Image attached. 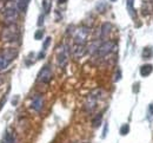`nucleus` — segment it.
<instances>
[{
  "instance_id": "nucleus-1",
  "label": "nucleus",
  "mask_w": 153,
  "mask_h": 143,
  "mask_svg": "<svg viewBox=\"0 0 153 143\" xmlns=\"http://www.w3.org/2000/svg\"><path fill=\"white\" fill-rule=\"evenodd\" d=\"M18 51L16 49H5L0 52V72L6 70L8 65L16 59Z\"/></svg>"
},
{
  "instance_id": "nucleus-2",
  "label": "nucleus",
  "mask_w": 153,
  "mask_h": 143,
  "mask_svg": "<svg viewBox=\"0 0 153 143\" xmlns=\"http://www.w3.org/2000/svg\"><path fill=\"white\" fill-rule=\"evenodd\" d=\"M101 94H102V90H101V89H96V90H93L90 95H87L84 108H85V110H86L88 114H91V112H93V111L96 110L97 104L99 102V100L101 98Z\"/></svg>"
},
{
  "instance_id": "nucleus-3",
  "label": "nucleus",
  "mask_w": 153,
  "mask_h": 143,
  "mask_svg": "<svg viewBox=\"0 0 153 143\" xmlns=\"http://www.w3.org/2000/svg\"><path fill=\"white\" fill-rule=\"evenodd\" d=\"M1 38L4 41H14L19 38V30L16 24L6 25L1 33Z\"/></svg>"
},
{
  "instance_id": "nucleus-4",
  "label": "nucleus",
  "mask_w": 153,
  "mask_h": 143,
  "mask_svg": "<svg viewBox=\"0 0 153 143\" xmlns=\"http://www.w3.org/2000/svg\"><path fill=\"white\" fill-rule=\"evenodd\" d=\"M68 58H70V49L67 47V45L61 44L57 50V59L59 66L65 67L66 64L68 63Z\"/></svg>"
},
{
  "instance_id": "nucleus-5",
  "label": "nucleus",
  "mask_w": 153,
  "mask_h": 143,
  "mask_svg": "<svg viewBox=\"0 0 153 143\" xmlns=\"http://www.w3.org/2000/svg\"><path fill=\"white\" fill-rule=\"evenodd\" d=\"M88 34H90V28L88 27H85V26L78 27L74 31V34H73L74 44L85 45V43L87 41V38H88Z\"/></svg>"
},
{
  "instance_id": "nucleus-6",
  "label": "nucleus",
  "mask_w": 153,
  "mask_h": 143,
  "mask_svg": "<svg viewBox=\"0 0 153 143\" xmlns=\"http://www.w3.org/2000/svg\"><path fill=\"white\" fill-rule=\"evenodd\" d=\"M18 8L17 6H7L4 11V20L6 25H12L18 19Z\"/></svg>"
},
{
  "instance_id": "nucleus-7",
  "label": "nucleus",
  "mask_w": 153,
  "mask_h": 143,
  "mask_svg": "<svg viewBox=\"0 0 153 143\" xmlns=\"http://www.w3.org/2000/svg\"><path fill=\"white\" fill-rule=\"evenodd\" d=\"M115 41L113 40H106L104 41V43H101L100 45H99V47H98V50H97V55L99 56V57H105V56H107V55H110L113 50L115 49Z\"/></svg>"
},
{
  "instance_id": "nucleus-8",
  "label": "nucleus",
  "mask_w": 153,
  "mask_h": 143,
  "mask_svg": "<svg viewBox=\"0 0 153 143\" xmlns=\"http://www.w3.org/2000/svg\"><path fill=\"white\" fill-rule=\"evenodd\" d=\"M52 76H53V73H52V69H51L50 64H46V65L40 70V72L38 73V78H37V81H38L39 83L47 84V83L51 82Z\"/></svg>"
},
{
  "instance_id": "nucleus-9",
  "label": "nucleus",
  "mask_w": 153,
  "mask_h": 143,
  "mask_svg": "<svg viewBox=\"0 0 153 143\" xmlns=\"http://www.w3.org/2000/svg\"><path fill=\"white\" fill-rule=\"evenodd\" d=\"M31 108L34 111H41L44 108V96L42 95H34L32 98V103H31Z\"/></svg>"
},
{
  "instance_id": "nucleus-10",
  "label": "nucleus",
  "mask_w": 153,
  "mask_h": 143,
  "mask_svg": "<svg viewBox=\"0 0 153 143\" xmlns=\"http://www.w3.org/2000/svg\"><path fill=\"white\" fill-rule=\"evenodd\" d=\"M86 47H85V45H80V44H74L73 45V47H72V50H71V52H72V56L74 57V58H81L85 53H86Z\"/></svg>"
},
{
  "instance_id": "nucleus-11",
  "label": "nucleus",
  "mask_w": 153,
  "mask_h": 143,
  "mask_svg": "<svg viewBox=\"0 0 153 143\" xmlns=\"http://www.w3.org/2000/svg\"><path fill=\"white\" fill-rule=\"evenodd\" d=\"M111 24L110 22H105V24H102V26H101V30H100V38L101 39H105L108 34H110V32H111Z\"/></svg>"
},
{
  "instance_id": "nucleus-12",
  "label": "nucleus",
  "mask_w": 153,
  "mask_h": 143,
  "mask_svg": "<svg viewBox=\"0 0 153 143\" xmlns=\"http://www.w3.org/2000/svg\"><path fill=\"white\" fill-rule=\"evenodd\" d=\"M153 71V66L151 64H144L141 67H140V75L143 77H147L152 73Z\"/></svg>"
},
{
  "instance_id": "nucleus-13",
  "label": "nucleus",
  "mask_w": 153,
  "mask_h": 143,
  "mask_svg": "<svg viewBox=\"0 0 153 143\" xmlns=\"http://www.w3.org/2000/svg\"><path fill=\"white\" fill-rule=\"evenodd\" d=\"M30 1L31 0H17L16 1V6H17L18 11L19 12H25L27 6H28V4H30Z\"/></svg>"
},
{
  "instance_id": "nucleus-14",
  "label": "nucleus",
  "mask_w": 153,
  "mask_h": 143,
  "mask_svg": "<svg viewBox=\"0 0 153 143\" xmlns=\"http://www.w3.org/2000/svg\"><path fill=\"white\" fill-rule=\"evenodd\" d=\"M126 6H127V11L130 13V16L134 18L135 17V10H134V0H127L126 2Z\"/></svg>"
},
{
  "instance_id": "nucleus-15",
  "label": "nucleus",
  "mask_w": 153,
  "mask_h": 143,
  "mask_svg": "<svg viewBox=\"0 0 153 143\" xmlns=\"http://www.w3.org/2000/svg\"><path fill=\"white\" fill-rule=\"evenodd\" d=\"M51 7H52V0H42V10L45 14L50 13Z\"/></svg>"
},
{
  "instance_id": "nucleus-16",
  "label": "nucleus",
  "mask_w": 153,
  "mask_h": 143,
  "mask_svg": "<svg viewBox=\"0 0 153 143\" xmlns=\"http://www.w3.org/2000/svg\"><path fill=\"white\" fill-rule=\"evenodd\" d=\"M2 143H16V136L14 134L12 133H6L4 140H2Z\"/></svg>"
},
{
  "instance_id": "nucleus-17",
  "label": "nucleus",
  "mask_w": 153,
  "mask_h": 143,
  "mask_svg": "<svg viewBox=\"0 0 153 143\" xmlns=\"http://www.w3.org/2000/svg\"><path fill=\"white\" fill-rule=\"evenodd\" d=\"M152 55H153V51L151 47H145V49H144V51H143V57H144V59L150 58Z\"/></svg>"
},
{
  "instance_id": "nucleus-18",
  "label": "nucleus",
  "mask_w": 153,
  "mask_h": 143,
  "mask_svg": "<svg viewBox=\"0 0 153 143\" xmlns=\"http://www.w3.org/2000/svg\"><path fill=\"white\" fill-rule=\"evenodd\" d=\"M128 131H130V125H128V124H124V125H121V128H120V134H121L123 136L127 135Z\"/></svg>"
},
{
  "instance_id": "nucleus-19",
  "label": "nucleus",
  "mask_w": 153,
  "mask_h": 143,
  "mask_svg": "<svg viewBox=\"0 0 153 143\" xmlns=\"http://www.w3.org/2000/svg\"><path fill=\"white\" fill-rule=\"evenodd\" d=\"M101 118H102V116H101V114H99V115H97L96 117L93 118V127L97 128V127H99L100 125V123H101Z\"/></svg>"
},
{
  "instance_id": "nucleus-20",
  "label": "nucleus",
  "mask_w": 153,
  "mask_h": 143,
  "mask_svg": "<svg viewBox=\"0 0 153 143\" xmlns=\"http://www.w3.org/2000/svg\"><path fill=\"white\" fill-rule=\"evenodd\" d=\"M50 44H51V37H47L44 41V44H42V51H46Z\"/></svg>"
},
{
  "instance_id": "nucleus-21",
  "label": "nucleus",
  "mask_w": 153,
  "mask_h": 143,
  "mask_svg": "<svg viewBox=\"0 0 153 143\" xmlns=\"http://www.w3.org/2000/svg\"><path fill=\"white\" fill-rule=\"evenodd\" d=\"M42 37H44V31H42V30H38V31L36 32V34H34V39L40 40Z\"/></svg>"
},
{
  "instance_id": "nucleus-22",
  "label": "nucleus",
  "mask_w": 153,
  "mask_h": 143,
  "mask_svg": "<svg viewBox=\"0 0 153 143\" xmlns=\"http://www.w3.org/2000/svg\"><path fill=\"white\" fill-rule=\"evenodd\" d=\"M120 76H121V72H120V70H118V75H115L114 82H118V81H119V79H120V78H121V77H120Z\"/></svg>"
},
{
  "instance_id": "nucleus-23",
  "label": "nucleus",
  "mask_w": 153,
  "mask_h": 143,
  "mask_svg": "<svg viewBox=\"0 0 153 143\" xmlns=\"http://www.w3.org/2000/svg\"><path fill=\"white\" fill-rule=\"evenodd\" d=\"M42 19H44V16H40V17H39V21H38L39 26H41V25H42V22H44V20H42Z\"/></svg>"
},
{
  "instance_id": "nucleus-24",
  "label": "nucleus",
  "mask_w": 153,
  "mask_h": 143,
  "mask_svg": "<svg viewBox=\"0 0 153 143\" xmlns=\"http://www.w3.org/2000/svg\"><path fill=\"white\" fill-rule=\"evenodd\" d=\"M149 109H150V114H151V115H153V104H150Z\"/></svg>"
},
{
  "instance_id": "nucleus-25",
  "label": "nucleus",
  "mask_w": 153,
  "mask_h": 143,
  "mask_svg": "<svg viewBox=\"0 0 153 143\" xmlns=\"http://www.w3.org/2000/svg\"><path fill=\"white\" fill-rule=\"evenodd\" d=\"M2 82V78H1V77H0V83Z\"/></svg>"
},
{
  "instance_id": "nucleus-26",
  "label": "nucleus",
  "mask_w": 153,
  "mask_h": 143,
  "mask_svg": "<svg viewBox=\"0 0 153 143\" xmlns=\"http://www.w3.org/2000/svg\"><path fill=\"white\" fill-rule=\"evenodd\" d=\"M111 1H115V0H111Z\"/></svg>"
}]
</instances>
